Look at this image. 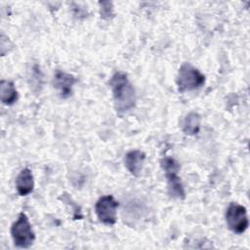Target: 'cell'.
I'll list each match as a JSON object with an SVG mask.
<instances>
[{
	"label": "cell",
	"mask_w": 250,
	"mask_h": 250,
	"mask_svg": "<svg viewBox=\"0 0 250 250\" xmlns=\"http://www.w3.org/2000/svg\"><path fill=\"white\" fill-rule=\"evenodd\" d=\"M114 107L118 112H126L136 104V92L123 72H116L109 80Z\"/></svg>",
	"instance_id": "obj_1"
},
{
	"label": "cell",
	"mask_w": 250,
	"mask_h": 250,
	"mask_svg": "<svg viewBox=\"0 0 250 250\" xmlns=\"http://www.w3.org/2000/svg\"><path fill=\"white\" fill-rule=\"evenodd\" d=\"M177 86L181 93L195 90L205 83V76L189 63L181 65L177 75Z\"/></svg>",
	"instance_id": "obj_2"
},
{
	"label": "cell",
	"mask_w": 250,
	"mask_h": 250,
	"mask_svg": "<svg viewBox=\"0 0 250 250\" xmlns=\"http://www.w3.org/2000/svg\"><path fill=\"white\" fill-rule=\"evenodd\" d=\"M11 235L16 246L28 248L32 245L35 235L31 224L24 213H20L17 221L12 225Z\"/></svg>",
	"instance_id": "obj_3"
},
{
	"label": "cell",
	"mask_w": 250,
	"mask_h": 250,
	"mask_svg": "<svg viewBox=\"0 0 250 250\" xmlns=\"http://www.w3.org/2000/svg\"><path fill=\"white\" fill-rule=\"evenodd\" d=\"M226 222L232 232L243 233L249 225L246 208L238 203H230L226 212Z\"/></svg>",
	"instance_id": "obj_4"
},
{
	"label": "cell",
	"mask_w": 250,
	"mask_h": 250,
	"mask_svg": "<svg viewBox=\"0 0 250 250\" xmlns=\"http://www.w3.org/2000/svg\"><path fill=\"white\" fill-rule=\"evenodd\" d=\"M118 202L112 195H104L99 198L96 203L95 211L100 222L104 225L112 226L116 223Z\"/></svg>",
	"instance_id": "obj_5"
},
{
	"label": "cell",
	"mask_w": 250,
	"mask_h": 250,
	"mask_svg": "<svg viewBox=\"0 0 250 250\" xmlns=\"http://www.w3.org/2000/svg\"><path fill=\"white\" fill-rule=\"evenodd\" d=\"M76 83L73 75L62 70H57L54 75V86L59 91L60 96L63 99L68 98L72 94V87Z\"/></svg>",
	"instance_id": "obj_6"
},
{
	"label": "cell",
	"mask_w": 250,
	"mask_h": 250,
	"mask_svg": "<svg viewBox=\"0 0 250 250\" xmlns=\"http://www.w3.org/2000/svg\"><path fill=\"white\" fill-rule=\"evenodd\" d=\"M146 160V154L138 149L131 150L126 153L124 162L127 170L131 175L139 177L143 171V167Z\"/></svg>",
	"instance_id": "obj_7"
},
{
	"label": "cell",
	"mask_w": 250,
	"mask_h": 250,
	"mask_svg": "<svg viewBox=\"0 0 250 250\" xmlns=\"http://www.w3.org/2000/svg\"><path fill=\"white\" fill-rule=\"evenodd\" d=\"M34 188V180L31 170L28 168L22 169L16 179V188L20 195H27L32 192Z\"/></svg>",
	"instance_id": "obj_8"
},
{
	"label": "cell",
	"mask_w": 250,
	"mask_h": 250,
	"mask_svg": "<svg viewBox=\"0 0 250 250\" xmlns=\"http://www.w3.org/2000/svg\"><path fill=\"white\" fill-rule=\"evenodd\" d=\"M167 187L169 194L177 199H184L186 197V192L181 182V179L178 176V173L166 174Z\"/></svg>",
	"instance_id": "obj_9"
},
{
	"label": "cell",
	"mask_w": 250,
	"mask_h": 250,
	"mask_svg": "<svg viewBox=\"0 0 250 250\" xmlns=\"http://www.w3.org/2000/svg\"><path fill=\"white\" fill-rule=\"evenodd\" d=\"M0 96L4 104L11 105L18 100V91L13 82L2 80L0 83Z\"/></svg>",
	"instance_id": "obj_10"
},
{
	"label": "cell",
	"mask_w": 250,
	"mask_h": 250,
	"mask_svg": "<svg viewBox=\"0 0 250 250\" xmlns=\"http://www.w3.org/2000/svg\"><path fill=\"white\" fill-rule=\"evenodd\" d=\"M201 117L197 112H189L184 119L183 131L189 136L196 135L200 130Z\"/></svg>",
	"instance_id": "obj_11"
},
{
	"label": "cell",
	"mask_w": 250,
	"mask_h": 250,
	"mask_svg": "<svg viewBox=\"0 0 250 250\" xmlns=\"http://www.w3.org/2000/svg\"><path fill=\"white\" fill-rule=\"evenodd\" d=\"M161 167L166 174H172V173H178L180 170V164L172 157H164L161 159Z\"/></svg>",
	"instance_id": "obj_12"
},
{
	"label": "cell",
	"mask_w": 250,
	"mask_h": 250,
	"mask_svg": "<svg viewBox=\"0 0 250 250\" xmlns=\"http://www.w3.org/2000/svg\"><path fill=\"white\" fill-rule=\"evenodd\" d=\"M100 12H101V16L104 19H109L113 16V7H112V3L109 1H104V2H100Z\"/></svg>",
	"instance_id": "obj_13"
}]
</instances>
